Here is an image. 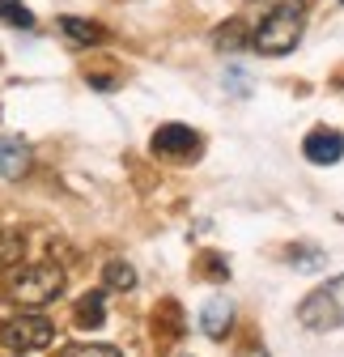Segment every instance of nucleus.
Returning a JSON list of instances; mask_svg holds the SVG:
<instances>
[{"label":"nucleus","instance_id":"obj_6","mask_svg":"<svg viewBox=\"0 0 344 357\" xmlns=\"http://www.w3.org/2000/svg\"><path fill=\"white\" fill-rule=\"evenodd\" d=\"M302 153H306V162H315V166H336L340 158H344V137L336 128H315L311 137L302 141Z\"/></svg>","mask_w":344,"mask_h":357},{"label":"nucleus","instance_id":"obj_7","mask_svg":"<svg viewBox=\"0 0 344 357\" xmlns=\"http://www.w3.org/2000/svg\"><path fill=\"white\" fill-rule=\"evenodd\" d=\"M30 166H34L30 145L22 137H5L0 132V178H22V174H30Z\"/></svg>","mask_w":344,"mask_h":357},{"label":"nucleus","instance_id":"obj_11","mask_svg":"<svg viewBox=\"0 0 344 357\" xmlns=\"http://www.w3.org/2000/svg\"><path fill=\"white\" fill-rule=\"evenodd\" d=\"M0 22L13 30H34V13L22 5V0H0Z\"/></svg>","mask_w":344,"mask_h":357},{"label":"nucleus","instance_id":"obj_1","mask_svg":"<svg viewBox=\"0 0 344 357\" xmlns=\"http://www.w3.org/2000/svg\"><path fill=\"white\" fill-rule=\"evenodd\" d=\"M306 34V0H264L260 22L247 26V43L260 56H285Z\"/></svg>","mask_w":344,"mask_h":357},{"label":"nucleus","instance_id":"obj_15","mask_svg":"<svg viewBox=\"0 0 344 357\" xmlns=\"http://www.w3.org/2000/svg\"><path fill=\"white\" fill-rule=\"evenodd\" d=\"M208 264H204V273L212 277V281H230V264H221V255H204Z\"/></svg>","mask_w":344,"mask_h":357},{"label":"nucleus","instance_id":"obj_17","mask_svg":"<svg viewBox=\"0 0 344 357\" xmlns=\"http://www.w3.org/2000/svg\"><path fill=\"white\" fill-rule=\"evenodd\" d=\"M179 357H187V353H179Z\"/></svg>","mask_w":344,"mask_h":357},{"label":"nucleus","instance_id":"obj_9","mask_svg":"<svg viewBox=\"0 0 344 357\" xmlns=\"http://www.w3.org/2000/svg\"><path fill=\"white\" fill-rule=\"evenodd\" d=\"M60 34L68 43H77V47H98V43H107V30L90 17H60Z\"/></svg>","mask_w":344,"mask_h":357},{"label":"nucleus","instance_id":"obj_8","mask_svg":"<svg viewBox=\"0 0 344 357\" xmlns=\"http://www.w3.org/2000/svg\"><path fill=\"white\" fill-rule=\"evenodd\" d=\"M230 324H234V302H230V298L217 294V298H208V302L200 306V328H204L208 340H226Z\"/></svg>","mask_w":344,"mask_h":357},{"label":"nucleus","instance_id":"obj_4","mask_svg":"<svg viewBox=\"0 0 344 357\" xmlns=\"http://www.w3.org/2000/svg\"><path fill=\"white\" fill-rule=\"evenodd\" d=\"M0 340H5L13 353H38V349H47L56 340V324L47 315H17V319H9L0 328Z\"/></svg>","mask_w":344,"mask_h":357},{"label":"nucleus","instance_id":"obj_14","mask_svg":"<svg viewBox=\"0 0 344 357\" xmlns=\"http://www.w3.org/2000/svg\"><path fill=\"white\" fill-rule=\"evenodd\" d=\"M60 357H123V353L111 349V344H72V349H64Z\"/></svg>","mask_w":344,"mask_h":357},{"label":"nucleus","instance_id":"obj_18","mask_svg":"<svg viewBox=\"0 0 344 357\" xmlns=\"http://www.w3.org/2000/svg\"><path fill=\"white\" fill-rule=\"evenodd\" d=\"M340 5H344V0H340Z\"/></svg>","mask_w":344,"mask_h":357},{"label":"nucleus","instance_id":"obj_13","mask_svg":"<svg viewBox=\"0 0 344 357\" xmlns=\"http://www.w3.org/2000/svg\"><path fill=\"white\" fill-rule=\"evenodd\" d=\"M289 264L302 268V273H315V268L323 264V251H319V247H293V251H289Z\"/></svg>","mask_w":344,"mask_h":357},{"label":"nucleus","instance_id":"obj_2","mask_svg":"<svg viewBox=\"0 0 344 357\" xmlns=\"http://www.w3.org/2000/svg\"><path fill=\"white\" fill-rule=\"evenodd\" d=\"M5 294L17 302V306H52L60 294H64V268L52 264V259H34V264H17L5 273Z\"/></svg>","mask_w":344,"mask_h":357},{"label":"nucleus","instance_id":"obj_10","mask_svg":"<svg viewBox=\"0 0 344 357\" xmlns=\"http://www.w3.org/2000/svg\"><path fill=\"white\" fill-rule=\"evenodd\" d=\"M107 319V289H94L77 302V328H102Z\"/></svg>","mask_w":344,"mask_h":357},{"label":"nucleus","instance_id":"obj_5","mask_svg":"<svg viewBox=\"0 0 344 357\" xmlns=\"http://www.w3.org/2000/svg\"><path fill=\"white\" fill-rule=\"evenodd\" d=\"M149 149H153L157 158H166V162H196V153H200V137H196L187 123H162V128L153 132Z\"/></svg>","mask_w":344,"mask_h":357},{"label":"nucleus","instance_id":"obj_3","mask_svg":"<svg viewBox=\"0 0 344 357\" xmlns=\"http://www.w3.org/2000/svg\"><path fill=\"white\" fill-rule=\"evenodd\" d=\"M297 324L311 328V332H336L344 328V277L319 285L315 294L302 298V306H297Z\"/></svg>","mask_w":344,"mask_h":357},{"label":"nucleus","instance_id":"obj_12","mask_svg":"<svg viewBox=\"0 0 344 357\" xmlns=\"http://www.w3.org/2000/svg\"><path fill=\"white\" fill-rule=\"evenodd\" d=\"M102 281H107V289H132V285H136V273H132V264L111 259L107 273H102Z\"/></svg>","mask_w":344,"mask_h":357},{"label":"nucleus","instance_id":"obj_16","mask_svg":"<svg viewBox=\"0 0 344 357\" xmlns=\"http://www.w3.org/2000/svg\"><path fill=\"white\" fill-rule=\"evenodd\" d=\"M242 357H268V353H264V349H251V353H242Z\"/></svg>","mask_w":344,"mask_h":357}]
</instances>
